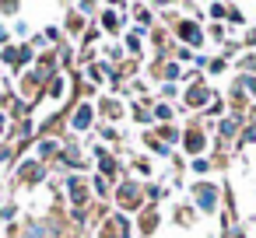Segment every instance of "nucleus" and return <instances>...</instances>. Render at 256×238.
Returning <instances> with one entry per match:
<instances>
[{
  "label": "nucleus",
  "instance_id": "nucleus-1",
  "mask_svg": "<svg viewBox=\"0 0 256 238\" xmlns=\"http://www.w3.org/2000/svg\"><path fill=\"white\" fill-rule=\"evenodd\" d=\"M193 193H196V207H200L204 214H214V207H218V186H210V182H200Z\"/></svg>",
  "mask_w": 256,
  "mask_h": 238
},
{
  "label": "nucleus",
  "instance_id": "nucleus-2",
  "mask_svg": "<svg viewBox=\"0 0 256 238\" xmlns=\"http://www.w3.org/2000/svg\"><path fill=\"white\" fill-rule=\"evenodd\" d=\"M70 126H74V130H88V126H92V102H81V105H78Z\"/></svg>",
  "mask_w": 256,
  "mask_h": 238
},
{
  "label": "nucleus",
  "instance_id": "nucleus-3",
  "mask_svg": "<svg viewBox=\"0 0 256 238\" xmlns=\"http://www.w3.org/2000/svg\"><path fill=\"white\" fill-rule=\"evenodd\" d=\"M137 200H140V186L137 182H123L120 186V203L123 207H137Z\"/></svg>",
  "mask_w": 256,
  "mask_h": 238
},
{
  "label": "nucleus",
  "instance_id": "nucleus-4",
  "mask_svg": "<svg viewBox=\"0 0 256 238\" xmlns=\"http://www.w3.org/2000/svg\"><path fill=\"white\" fill-rule=\"evenodd\" d=\"M207 98H210V95H207V88H204L200 81H196V84H193V88L186 91V105H193V109H200V105H204Z\"/></svg>",
  "mask_w": 256,
  "mask_h": 238
},
{
  "label": "nucleus",
  "instance_id": "nucleus-5",
  "mask_svg": "<svg viewBox=\"0 0 256 238\" xmlns=\"http://www.w3.org/2000/svg\"><path fill=\"white\" fill-rule=\"evenodd\" d=\"M67 193H70L74 203H84V200H88V189H84L81 179H67Z\"/></svg>",
  "mask_w": 256,
  "mask_h": 238
},
{
  "label": "nucleus",
  "instance_id": "nucleus-6",
  "mask_svg": "<svg viewBox=\"0 0 256 238\" xmlns=\"http://www.w3.org/2000/svg\"><path fill=\"white\" fill-rule=\"evenodd\" d=\"M179 35H182L186 42H193V46L200 42V28H196L193 21H182V25H179Z\"/></svg>",
  "mask_w": 256,
  "mask_h": 238
},
{
  "label": "nucleus",
  "instance_id": "nucleus-7",
  "mask_svg": "<svg viewBox=\"0 0 256 238\" xmlns=\"http://www.w3.org/2000/svg\"><path fill=\"white\" fill-rule=\"evenodd\" d=\"M200 147H204V133H200V130H190V133H186V151L196 154Z\"/></svg>",
  "mask_w": 256,
  "mask_h": 238
},
{
  "label": "nucleus",
  "instance_id": "nucleus-8",
  "mask_svg": "<svg viewBox=\"0 0 256 238\" xmlns=\"http://www.w3.org/2000/svg\"><path fill=\"white\" fill-rule=\"evenodd\" d=\"M102 28H106V32H116V28H120V18H116L112 11H106V14H102Z\"/></svg>",
  "mask_w": 256,
  "mask_h": 238
},
{
  "label": "nucleus",
  "instance_id": "nucleus-9",
  "mask_svg": "<svg viewBox=\"0 0 256 238\" xmlns=\"http://www.w3.org/2000/svg\"><path fill=\"white\" fill-rule=\"evenodd\" d=\"M22 175H25L28 182H39V179H42V168H39V165H25V168H22Z\"/></svg>",
  "mask_w": 256,
  "mask_h": 238
},
{
  "label": "nucleus",
  "instance_id": "nucleus-10",
  "mask_svg": "<svg viewBox=\"0 0 256 238\" xmlns=\"http://www.w3.org/2000/svg\"><path fill=\"white\" fill-rule=\"evenodd\" d=\"M224 18H228V21H232V25H242V21H246V18H242V11H238V7H224Z\"/></svg>",
  "mask_w": 256,
  "mask_h": 238
},
{
  "label": "nucleus",
  "instance_id": "nucleus-11",
  "mask_svg": "<svg viewBox=\"0 0 256 238\" xmlns=\"http://www.w3.org/2000/svg\"><path fill=\"white\" fill-rule=\"evenodd\" d=\"M98 165H102V172H116V165H112V158H109V154H106L102 147H98Z\"/></svg>",
  "mask_w": 256,
  "mask_h": 238
},
{
  "label": "nucleus",
  "instance_id": "nucleus-12",
  "mask_svg": "<svg viewBox=\"0 0 256 238\" xmlns=\"http://www.w3.org/2000/svg\"><path fill=\"white\" fill-rule=\"evenodd\" d=\"M235 130H238V119H224V123H221V133H224V137H235Z\"/></svg>",
  "mask_w": 256,
  "mask_h": 238
},
{
  "label": "nucleus",
  "instance_id": "nucleus-13",
  "mask_svg": "<svg viewBox=\"0 0 256 238\" xmlns=\"http://www.w3.org/2000/svg\"><path fill=\"white\" fill-rule=\"evenodd\" d=\"M154 224H158L154 214H144V217H140V228H144V231H154Z\"/></svg>",
  "mask_w": 256,
  "mask_h": 238
},
{
  "label": "nucleus",
  "instance_id": "nucleus-14",
  "mask_svg": "<svg viewBox=\"0 0 256 238\" xmlns=\"http://www.w3.org/2000/svg\"><path fill=\"white\" fill-rule=\"evenodd\" d=\"M25 238H46V228H42V224H32V228L25 231Z\"/></svg>",
  "mask_w": 256,
  "mask_h": 238
},
{
  "label": "nucleus",
  "instance_id": "nucleus-15",
  "mask_svg": "<svg viewBox=\"0 0 256 238\" xmlns=\"http://www.w3.org/2000/svg\"><path fill=\"white\" fill-rule=\"evenodd\" d=\"M207 168H210V161H207V158H196V161H193V172H200V175H204Z\"/></svg>",
  "mask_w": 256,
  "mask_h": 238
},
{
  "label": "nucleus",
  "instance_id": "nucleus-16",
  "mask_svg": "<svg viewBox=\"0 0 256 238\" xmlns=\"http://www.w3.org/2000/svg\"><path fill=\"white\" fill-rule=\"evenodd\" d=\"M95 193H98V196H106V193H109V186H106V179H102V175H95Z\"/></svg>",
  "mask_w": 256,
  "mask_h": 238
},
{
  "label": "nucleus",
  "instance_id": "nucleus-17",
  "mask_svg": "<svg viewBox=\"0 0 256 238\" xmlns=\"http://www.w3.org/2000/svg\"><path fill=\"white\" fill-rule=\"evenodd\" d=\"M154 116H158V119H168L172 109H168V105H154Z\"/></svg>",
  "mask_w": 256,
  "mask_h": 238
},
{
  "label": "nucleus",
  "instance_id": "nucleus-18",
  "mask_svg": "<svg viewBox=\"0 0 256 238\" xmlns=\"http://www.w3.org/2000/svg\"><path fill=\"white\" fill-rule=\"evenodd\" d=\"M53 151H56V144H53V140H46V144H39V154H53Z\"/></svg>",
  "mask_w": 256,
  "mask_h": 238
},
{
  "label": "nucleus",
  "instance_id": "nucleus-19",
  "mask_svg": "<svg viewBox=\"0 0 256 238\" xmlns=\"http://www.w3.org/2000/svg\"><path fill=\"white\" fill-rule=\"evenodd\" d=\"M162 77H168V81H176V77H179V67H176V63H172V67H168V70H165V74H162Z\"/></svg>",
  "mask_w": 256,
  "mask_h": 238
},
{
  "label": "nucleus",
  "instance_id": "nucleus-20",
  "mask_svg": "<svg viewBox=\"0 0 256 238\" xmlns=\"http://www.w3.org/2000/svg\"><path fill=\"white\" fill-rule=\"evenodd\" d=\"M246 88H249V91L256 95V77H246Z\"/></svg>",
  "mask_w": 256,
  "mask_h": 238
},
{
  "label": "nucleus",
  "instance_id": "nucleus-21",
  "mask_svg": "<svg viewBox=\"0 0 256 238\" xmlns=\"http://www.w3.org/2000/svg\"><path fill=\"white\" fill-rule=\"evenodd\" d=\"M0 42H8V28L4 25H0Z\"/></svg>",
  "mask_w": 256,
  "mask_h": 238
},
{
  "label": "nucleus",
  "instance_id": "nucleus-22",
  "mask_svg": "<svg viewBox=\"0 0 256 238\" xmlns=\"http://www.w3.org/2000/svg\"><path fill=\"white\" fill-rule=\"evenodd\" d=\"M249 46H256V28H252V32H249Z\"/></svg>",
  "mask_w": 256,
  "mask_h": 238
}]
</instances>
